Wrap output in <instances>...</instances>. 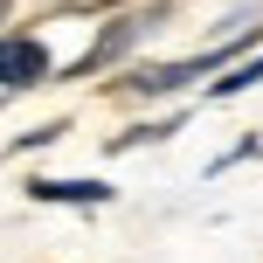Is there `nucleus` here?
<instances>
[{"label":"nucleus","mask_w":263,"mask_h":263,"mask_svg":"<svg viewBox=\"0 0 263 263\" xmlns=\"http://www.w3.org/2000/svg\"><path fill=\"white\" fill-rule=\"evenodd\" d=\"M166 28V0H145V7H111V21L97 28V42L77 55V63L63 69V83H77V77H97V69H111V63H125L132 49H139L145 35H159Z\"/></svg>","instance_id":"1"},{"label":"nucleus","mask_w":263,"mask_h":263,"mask_svg":"<svg viewBox=\"0 0 263 263\" xmlns=\"http://www.w3.org/2000/svg\"><path fill=\"white\" fill-rule=\"evenodd\" d=\"M49 77H55L49 42H42L35 28H0V97L35 90V83H49Z\"/></svg>","instance_id":"2"},{"label":"nucleus","mask_w":263,"mask_h":263,"mask_svg":"<svg viewBox=\"0 0 263 263\" xmlns=\"http://www.w3.org/2000/svg\"><path fill=\"white\" fill-rule=\"evenodd\" d=\"M28 201H42V208H104L111 201V187L104 180H28Z\"/></svg>","instance_id":"3"},{"label":"nucleus","mask_w":263,"mask_h":263,"mask_svg":"<svg viewBox=\"0 0 263 263\" xmlns=\"http://www.w3.org/2000/svg\"><path fill=\"white\" fill-rule=\"evenodd\" d=\"M256 83H263V49H256V55H236L229 77L208 83V97H242V90H256Z\"/></svg>","instance_id":"4"},{"label":"nucleus","mask_w":263,"mask_h":263,"mask_svg":"<svg viewBox=\"0 0 263 263\" xmlns=\"http://www.w3.org/2000/svg\"><path fill=\"white\" fill-rule=\"evenodd\" d=\"M166 132H180V118H159V125H132L111 139V153H132V145H153V139H166Z\"/></svg>","instance_id":"5"},{"label":"nucleus","mask_w":263,"mask_h":263,"mask_svg":"<svg viewBox=\"0 0 263 263\" xmlns=\"http://www.w3.org/2000/svg\"><path fill=\"white\" fill-rule=\"evenodd\" d=\"M63 132H69V125H35V132H21V139H14V153H35V145H55Z\"/></svg>","instance_id":"6"},{"label":"nucleus","mask_w":263,"mask_h":263,"mask_svg":"<svg viewBox=\"0 0 263 263\" xmlns=\"http://www.w3.org/2000/svg\"><path fill=\"white\" fill-rule=\"evenodd\" d=\"M111 7H125V0H63V14H111Z\"/></svg>","instance_id":"7"},{"label":"nucleus","mask_w":263,"mask_h":263,"mask_svg":"<svg viewBox=\"0 0 263 263\" xmlns=\"http://www.w3.org/2000/svg\"><path fill=\"white\" fill-rule=\"evenodd\" d=\"M0 21H7V0H0Z\"/></svg>","instance_id":"8"}]
</instances>
